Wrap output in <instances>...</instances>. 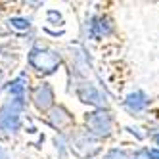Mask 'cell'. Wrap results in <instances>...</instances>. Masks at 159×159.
Returning a JSON list of instances; mask_svg holds the SVG:
<instances>
[{"mask_svg": "<svg viewBox=\"0 0 159 159\" xmlns=\"http://www.w3.org/2000/svg\"><path fill=\"white\" fill-rule=\"evenodd\" d=\"M86 127L90 134H107L111 127V117L109 113L104 111H96V113H86Z\"/></svg>", "mask_w": 159, "mask_h": 159, "instance_id": "3", "label": "cell"}, {"mask_svg": "<svg viewBox=\"0 0 159 159\" xmlns=\"http://www.w3.org/2000/svg\"><path fill=\"white\" fill-rule=\"evenodd\" d=\"M31 102L39 111H46L54 106V90L48 83H39V86L31 88Z\"/></svg>", "mask_w": 159, "mask_h": 159, "instance_id": "2", "label": "cell"}, {"mask_svg": "<svg viewBox=\"0 0 159 159\" xmlns=\"http://www.w3.org/2000/svg\"><path fill=\"white\" fill-rule=\"evenodd\" d=\"M27 61L33 67V71L42 73V75H50V73H54L60 67V56L54 50L42 48V46H35V48H31Z\"/></svg>", "mask_w": 159, "mask_h": 159, "instance_id": "1", "label": "cell"}]
</instances>
